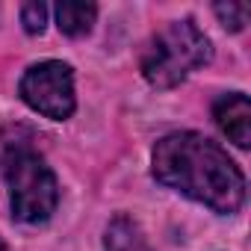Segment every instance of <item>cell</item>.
I'll use <instances>...</instances> for the list:
<instances>
[{
	"label": "cell",
	"instance_id": "6da1fadb",
	"mask_svg": "<svg viewBox=\"0 0 251 251\" xmlns=\"http://www.w3.org/2000/svg\"><path fill=\"white\" fill-rule=\"evenodd\" d=\"M154 177L210 207L213 213H236L245 201V177L239 166L227 157L225 148H219L213 139L183 130L169 133L154 145Z\"/></svg>",
	"mask_w": 251,
	"mask_h": 251
},
{
	"label": "cell",
	"instance_id": "7a4b0ae2",
	"mask_svg": "<svg viewBox=\"0 0 251 251\" xmlns=\"http://www.w3.org/2000/svg\"><path fill=\"white\" fill-rule=\"evenodd\" d=\"M210 59V39L198 30L192 18H183L151 39L148 50L142 53V77L157 89H172Z\"/></svg>",
	"mask_w": 251,
	"mask_h": 251
},
{
	"label": "cell",
	"instance_id": "3957f363",
	"mask_svg": "<svg viewBox=\"0 0 251 251\" xmlns=\"http://www.w3.org/2000/svg\"><path fill=\"white\" fill-rule=\"evenodd\" d=\"M6 183H9V207L18 222L39 225L48 222L59 201V186L50 166L27 148L12 151L3 160Z\"/></svg>",
	"mask_w": 251,
	"mask_h": 251
},
{
	"label": "cell",
	"instance_id": "277c9868",
	"mask_svg": "<svg viewBox=\"0 0 251 251\" xmlns=\"http://www.w3.org/2000/svg\"><path fill=\"white\" fill-rule=\"evenodd\" d=\"M24 103L36 109L45 118L65 121L71 118L77 100H74V71L68 62L45 59L39 65H30L18 86Z\"/></svg>",
	"mask_w": 251,
	"mask_h": 251
},
{
	"label": "cell",
	"instance_id": "5b68a950",
	"mask_svg": "<svg viewBox=\"0 0 251 251\" xmlns=\"http://www.w3.org/2000/svg\"><path fill=\"white\" fill-rule=\"evenodd\" d=\"M213 118L219 130L236 145L248 148L251 145V103L242 92H227L213 103Z\"/></svg>",
	"mask_w": 251,
	"mask_h": 251
},
{
	"label": "cell",
	"instance_id": "8992f818",
	"mask_svg": "<svg viewBox=\"0 0 251 251\" xmlns=\"http://www.w3.org/2000/svg\"><path fill=\"white\" fill-rule=\"evenodd\" d=\"M103 251H154V248L130 216H115L106 227Z\"/></svg>",
	"mask_w": 251,
	"mask_h": 251
},
{
	"label": "cell",
	"instance_id": "52a82bcc",
	"mask_svg": "<svg viewBox=\"0 0 251 251\" xmlns=\"http://www.w3.org/2000/svg\"><path fill=\"white\" fill-rule=\"evenodd\" d=\"M98 18V6L95 3H80V0H62L56 3V27L65 36H86L92 30Z\"/></svg>",
	"mask_w": 251,
	"mask_h": 251
},
{
	"label": "cell",
	"instance_id": "ba28073f",
	"mask_svg": "<svg viewBox=\"0 0 251 251\" xmlns=\"http://www.w3.org/2000/svg\"><path fill=\"white\" fill-rule=\"evenodd\" d=\"M213 12L222 21V27L230 30V33H239L248 24V6L245 3H233V0H227V3H216Z\"/></svg>",
	"mask_w": 251,
	"mask_h": 251
},
{
	"label": "cell",
	"instance_id": "9c48e42d",
	"mask_svg": "<svg viewBox=\"0 0 251 251\" xmlns=\"http://www.w3.org/2000/svg\"><path fill=\"white\" fill-rule=\"evenodd\" d=\"M21 24L30 36H42L48 27V6L42 0H30V3L21 6Z\"/></svg>",
	"mask_w": 251,
	"mask_h": 251
},
{
	"label": "cell",
	"instance_id": "30bf717a",
	"mask_svg": "<svg viewBox=\"0 0 251 251\" xmlns=\"http://www.w3.org/2000/svg\"><path fill=\"white\" fill-rule=\"evenodd\" d=\"M0 251H6V245H3V239H0Z\"/></svg>",
	"mask_w": 251,
	"mask_h": 251
}]
</instances>
